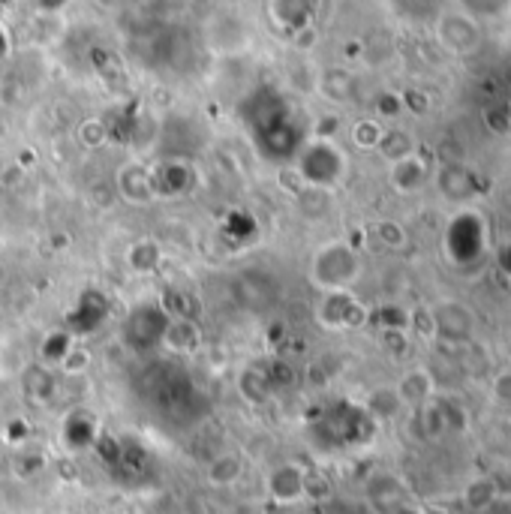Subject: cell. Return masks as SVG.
Returning a JSON list of instances; mask_svg holds the SVG:
<instances>
[{"instance_id": "6da1fadb", "label": "cell", "mask_w": 511, "mask_h": 514, "mask_svg": "<svg viewBox=\"0 0 511 514\" xmlns=\"http://www.w3.org/2000/svg\"><path fill=\"white\" fill-rule=\"evenodd\" d=\"M364 274V256L349 241H325L313 250L307 277L313 289L325 292H352Z\"/></svg>"}, {"instance_id": "7a4b0ae2", "label": "cell", "mask_w": 511, "mask_h": 514, "mask_svg": "<svg viewBox=\"0 0 511 514\" xmlns=\"http://www.w3.org/2000/svg\"><path fill=\"white\" fill-rule=\"evenodd\" d=\"M433 25V37L439 43V49L451 58H472L481 52L484 46V28L475 16H469L466 10H460L457 4L454 7H442L439 16L430 22Z\"/></svg>"}, {"instance_id": "3957f363", "label": "cell", "mask_w": 511, "mask_h": 514, "mask_svg": "<svg viewBox=\"0 0 511 514\" xmlns=\"http://www.w3.org/2000/svg\"><path fill=\"white\" fill-rule=\"evenodd\" d=\"M427 322H430V334L442 343H472L478 334V316L472 310L469 301L463 298H439L436 304H430L427 310Z\"/></svg>"}, {"instance_id": "277c9868", "label": "cell", "mask_w": 511, "mask_h": 514, "mask_svg": "<svg viewBox=\"0 0 511 514\" xmlns=\"http://www.w3.org/2000/svg\"><path fill=\"white\" fill-rule=\"evenodd\" d=\"M433 169L436 163H430L418 148L394 163H388V187L397 196H418L433 184Z\"/></svg>"}, {"instance_id": "5b68a950", "label": "cell", "mask_w": 511, "mask_h": 514, "mask_svg": "<svg viewBox=\"0 0 511 514\" xmlns=\"http://www.w3.org/2000/svg\"><path fill=\"white\" fill-rule=\"evenodd\" d=\"M367 319V310L352 292H325V301L319 307V325L331 331H352L361 328Z\"/></svg>"}, {"instance_id": "8992f818", "label": "cell", "mask_w": 511, "mask_h": 514, "mask_svg": "<svg viewBox=\"0 0 511 514\" xmlns=\"http://www.w3.org/2000/svg\"><path fill=\"white\" fill-rule=\"evenodd\" d=\"M115 193L127 202V205H148L157 199V187H154V175L145 163H124L115 175Z\"/></svg>"}, {"instance_id": "52a82bcc", "label": "cell", "mask_w": 511, "mask_h": 514, "mask_svg": "<svg viewBox=\"0 0 511 514\" xmlns=\"http://www.w3.org/2000/svg\"><path fill=\"white\" fill-rule=\"evenodd\" d=\"M433 184L439 190L442 199L454 202V205H466L475 190H478V178L469 166L463 163H442L433 169Z\"/></svg>"}, {"instance_id": "ba28073f", "label": "cell", "mask_w": 511, "mask_h": 514, "mask_svg": "<svg viewBox=\"0 0 511 514\" xmlns=\"http://www.w3.org/2000/svg\"><path fill=\"white\" fill-rule=\"evenodd\" d=\"M394 391H397L403 409H418L436 397V379H433L430 367L415 364V367H406L400 373V379L394 382Z\"/></svg>"}, {"instance_id": "9c48e42d", "label": "cell", "mask_w": 511, "mask_h": 514, "mask_svg": "<svg viewBox=\"0 0 511 514\" xmlns=\"http://www.w3.org/2000/svg\"><path fill=\"white\" fill-rule=\"evenodd\" d=\"M265 487L274 502H283V505L298 502L301 496H307V472L298 463H280L268 472Z\"/></svg>"}, {"instance_id": "30bf717a", "label": "cell", "mask_w": 511, "mask_h": 514, "mask_svg": "<svg viewBox=\"0 0 511 514\" xmlns=\"http://www.w3.org/2000/svg\"><path fill=\"white\" fill-rule=\"evenodd\" d=\"M241 475H244V460H241V454H235V451L217 454V457L208 463V469H205V478H208V484H214V487H232V484L241 481Z\"/></svg>"}, {"instance_id": "8fae6325", "label": "cell", "mask_w": 511, "mask_h": 514, "mask_svg": "<svg viewBox=\"0 0 511 514\" xmlns=\"http://www.w3.org/2000/svg\"><path fill=\"white\" fill-rule=\"evenodd\" d=\"M316 91L331 100V103H349L352 100V91H355V82L346 70L340 67H331V70H322L319 79H316Z\"/></svg>"}, {"instance_id": "7c38bea8", "label": "cell", "mask_w": 511, "mask_h": 514, "mask_svg": "<svg viewBox=\"0 0 511 514\" xmlns=\"http://www.w3.org/2000/svg\"><path fill=\"white\" fill-rule=\"evenodd\" d=\"M163 343H166V349L187 355V352H193V349L202 343V328H199L193 319H175V322L163 331Z\"/></svg>"}, {"instance_id": "4fadbf2b", "label": "cell", "mask_w": 511, "mask_h": 514, "mask_svg": "<svg viewBox=\"0 0 511 514\" xmlns=\"http://www.w3.org/2000/svg\"><path fill=\"white\" fill-rule=\"evenodd\" d=\"M163 262V250H160V244L157 241H148V238H142V241H136L130 250H127V265L133 268V271H139V274H151V271H157V265Z\"/></svg>"}, {"instance_id": "5bb4252c", "label": "cell", "mask_w": 511, "mask_h": 514, "mask_svg": "<svg viewBox=\"0 0 511 514\" xmlns=\"http://www.w3.org/2000/svg\"><path fill=\"white\" fill-rule=\"evenodd\" d=\"M385 130H388V127H385L379 118H361V121L352 124L349 139H352V145H355L358 151H376L379 142H382V136H385Z\"/></svg>"}, {"instance_id": "9a60e30c", "label": "cell", "mask_w": 511, "mask_h": 514, "mask_svg": "<svg viewBox=\"0 0 511 514\" xmlns=\"http://www.w3.org/2000/svg\"><path fill=\"white\" fill-rule=\"evenodd\" d=\"M412 151H415V139L406 130H385V136H382V142L376 148V154H382L385 163H394V160H400V157H406Z\"/></svg>"}, {"instance_id": "2e32d148", "label": "cell", "mask_w": 511, "mask_h": 514, "mask_svg": "<svg viewBox=\"0 0 511 514\" xmlns=\"http://www.w3.org/2000/svg\"><path fill=\"white\" fill-rule=\"evenodd\" d=\"M400 409H403V403H400L394 385H391V388H376V391L367 397V412H370L373 418H394Z\"/></svg>"}, {"instance_id": "e0dca14e", "label": "cell", "mask_w": 511, "mask_h": 514, "mask_svg": "<svg viewBox=\"0 0 511 514\" xmlns=\"http://www.w3.org/2000/svg\"><path fill=\"white\" fill-rule=\"evenodd\" d=\"M490 403L499 409H511V364H502L493 376H490Z\"/></svg>"}, {"instance_id": "ac0fdd59", "label": "cell", "mask_w": 511, "mask_h": 514, "mask_svg": "<svg viewBox=\"0 0 511 514\" xmlns=\"http://www.w3.org/2000/svg\"><path fill=\"white\" fill-rule=\"evenodd\" d=\"M508 4H511V0H457V7L466 10L469 16H475L478 22L502 16L508 10Z\"/></svg>"}, {"instance_id": "d6986e66", "label": "cell", "mask_w": 511, "mask_h": 514, "mask_svg": "<svg viewBox=\"0 0 511 514\" xmlns=\"http://www.w3.org/2000/svg\"><path fill=\"white\" fill-rule=\"evenodd\" d=\"M376 238L388 247V250H400V247H406V229L400 226V223H394V220H379L376 223Z\"/></svg>"}, {"instance_id": "ffe728a7", "label": "cell", "mask_w": 511, "mask_h": 514, "mask_svg": "<svg viewBox=\"0 0 511 514\" xmlns=\"http://www.w3.org/2000/svg\"><path fill=\"white\" fill-rule=\"evenodd\" d=\"M58 367H61L67 376H73V373H85V370L91 367V352H88L85 346H70V349L64 352V358L58 361Z\"/></svg>"}]
</instances>
